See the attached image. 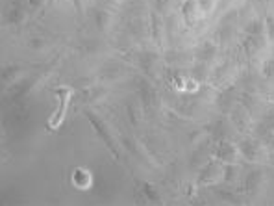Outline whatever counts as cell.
<instances>
[{"label": "cell", "instance_id": "cell-8", "mask_svg": "<svg viewBox=\"0 0 274 206\" xmlns=\"http://www.w3.org/2000/svg\"><path fill=\"white\" fill-rule=\"evenodd\" d=\"M185 78L187 76H182V75H178L172 78V87L176 89V91H183V87H185Z\"/></svg>", "mask_w": 274, "mask_h": 206}, {"label": "cell", "instance_id": "cell-7", "mask_svg": "<svg viewBox=\"0 0 274 206\" xmlns=\"http://www.w3.org/2000/svg\"><path fill=\"white\" fill-rule=\"evenodd\" d=\"M200 89V82L193 76H187L185 78V87H183V93H197Z\"/></svg>", "mask_w": 274, "mask_h": 206}, {"label": "cell", "instance_id": "cell-4", "mask_svg": "<svg viewBox=\"0 0 274 206\" xmlns=\"http://www.w3.org/2000/svg\"><path fill=\"white\" fill-rule=\"evenodd\" d=\"M220 179H224V163H220L219 160L208 163V165L200 171V177H199L202 186L215 184V182H219Z\"/></svg>", "mask_w": 274, "mask_h": 206}, {"label": "cell", "instance_id": "cell-9", "mask_svg": "<svg viewBox=\"0 0 274 206\" xmlns=\"http://www.w3.org/2000/svg\"><path fill=\"white\" fill-rule=\"evenodd\" d=\"M49 2H56V0H49Z\"/></svg>", "mask_w": 274, "mask_h": 206}, {"label": "cell", "instance_id": "cell-6", "mask_svg": "<svg viewBox=\"0 0 274 206\" xmlns=\"http://www.w3.org/2000/svg\"><path fill=\"white\" fill-rule=\"evenodd\" d=\"M182 11H183V17H185V21H187L189 24H193V22H197L200 19L199 4H197L194 0H187V2L183 4Z\"/></svg>", "mask_w": 274, "mask_h": 206}, {"label": "cell", "instance_id": "cell-2", "mask_svg": "<svg viewBox=\"0 0 274 206\" xmlns=\"http://www.w3.org/2000/svg\"><path fill=\"white\" fill-rule=\"evenodd\" d=\"M86 117H87V121L91 123L93 128H95V132L98 134V138L104 141V145L108 147V151L113 154V158H115V160H119L117 145H115V141H113V136H111V132H109L108 126H106L102 121H100V117H97V115L91 114V112H86Z\"/></svg>", "mask_w": 274, "mask_h": 206}, {"label": "cell", "instance_id": "cell-1", "mask_svg": "<svg viewBox=\"0 0 274 206\" xmlns=\"http://www.w3.org/2000/svg\"><path fill=\"white\" fill-rule=\"evenodd\" d=\"M52 93L58 97V108L50 114L49 121H47V128H49V130H58L59 126L63 125V121L67 119V110H69L70 100L74 97V89L67 86H61V87L52 89Z\"/></svg>", "mask_w": 274, "mask_h": 206}, {"label": "cell", "instance_id": "cell-5", "mask_svg": "<svg viewBox=\"0 0 274 206\" xmlns=\"http://www.w3.org/2000/svg\"><path fill=\"white\" fill-rule=\"evenodd\" d=\"M70 182L76 190L87 191L93 186V175L87 167H74L72 175H70Z\"/></svg>", "mask_w": 274, "mask_h": 206}, {"label": "cell", "instance_id": "cell-3", "mask_svg": "<svg viewBox=\"0 0 274 206\" xmlns=\"http://www.w3.org/2000/svg\"><path fill=\"white\" fill-rule=\"evenodd\" d=\"M241 158V151L236 143H230V141H222L215 151V160H219L220 163L224 165H236Z\"/></svg>", "mask_w": 274, "mask_h": 206}]
</instances>
